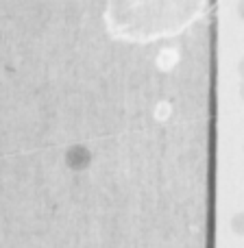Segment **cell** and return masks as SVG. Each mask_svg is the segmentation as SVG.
I'll list each match as a JSON object with an SVG mask.
<instances>
[{
    "label": "cell",
    "instance_id": "6da1fadb",
    "mask_svg": "<svg viewBox=\"0 0 244 248\" xmlns=\"http://www.w3.org/2000/svg\"><path fill=\"white\" fill-rule=\"evenodd\" d=\"M90 161H92L90 150H87L85 146H81V144L72 146V148L65 153V163H68L72 170H83V168L90 166Z\"/></svg>",
    "mask_w": 244,
    "mask_h": 248
}]
</instances>
